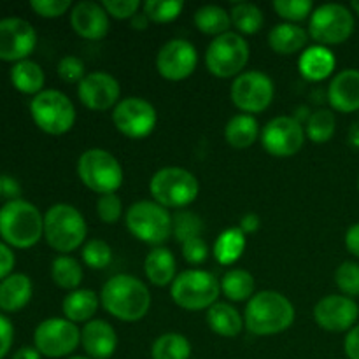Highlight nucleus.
<instances>
[{
	"instance_id": "aec40b11",
	"label": "nucleus",
	"mask_w": 359,
	"mask_h": 359,
	"mask_svg": "<svg viewBox=\"0 0 359 359\" xmlns=\"http://www.w3.org/2000/svg\"><path fill=\"white\" fill-rule=\"evenodd\" d=\"M70 25L79 37L86 41H100L109 34V14L102 4L84 2L76 4L70 11Z\"/></svg>"
},
{
	"instance_id": "864d4df0",
	"label": "nucleus",
	"mask_w": 359,
	"mask_h": 359,
	"mask_svg": "<svg viewBox=\"0 0 359 359\" xmlns=\"http://www.w3.org/2000/svg\"><path fill=\"white\" fill-rule=\"evenodd\" d=\"M259 224H262V221H259L258 214L248 212L245 216H242L241 223H238V228L242 230V233L249 235V233H255V231H258Z\"/></svg>"
},
{
	"instance_id": "c03bdc74",
	"label": "nucleus",
	"mask_w": 359,
	"mask_h": 359,
	"mask_svg": "<svg viewBox=\"0 0 359 359\" xmlns=\"http://www.w3.org/2000/svg\"><path fill=\"white\" fill-rule=\"evenodd\" d=\"M60 79L65 81L69 84H79L86 76V69H84V62L74 55L63 56L56 67Z\"/></svg>"
},
{
	"instance_id": "72a5a7b5",
	"label": "nucleus",
	"mask_w": 359,
	"mask_h": 359,
	"mask_svg": "<svg viewBox=\"0 0 359 359\" xmlns=\"http://www.w3.org/2000/svg\"><path fill=\"white\" fill-rule=\"evenodd\" d=\"M191 344L181 333H163L151 346V359H189Z\"/></svg>"
},
{
	"instance_id": "2f4dec72",
	"label": "nucleus",
	"mask_w": 359,
	"mask_h": 359,
	"mask_svg": "<svg viewBox=\"0 0 359 359\" xmlns=\"http://www.w3.org/2000/svg\"><path fill=\"white\" fill-rule=\"evenodd\" d=\"M193 21L202 34L212 35L214 39L230 32L231 27L230 11L219 6H202L196 9Z\"/></svg>"
},
{
	"instance_id": "473e14b6",
	"label": "nucleus",
	"mask_w": 359,
	"mask_h": 359,
	"mask_svg": "<svg viewBox=\"0 0 359 359\" xmlns=\"http://www.w3.org/2000/svg\"><path fill=\"white\" fill-rule=\"evenodd\" d=\"M221 291L231 302H245L255 297V277L242 269H231L221 279Z\"/></svg>"
},
{
	"instance_id": "0eeeda50",
	"label": "nucleus",
	"mask_w": 359,
	"mask_h": 359,
	"mask_svg": "<svg viewBox=\"0 0 359 359\" xmlns=\"http://www.w3.org/2000/svg\"><path fill=\"white\" fill-rule=\"evenodd\" d=\"M198 191V179L182 167L160 168L149 181L151 196L165 209L182 210L195 202Z\"/></svg>"
},
{
	"instance_id": "5fc2aeb1",
	"label": "nucleus",
	"mask_w": 359,
	"mask_h": 359,
	"mask_svg": "<svg viewBox=\"0 0 359 359\" xmlns=\"http://www.w3.org/2000/svg\"><path fill=\"white\" fill-rule=\"evenodd\" d=\"M346 248L351 255L359 258V223L353 224L346 233Z\"/></svg>"
},
{
	"instance_id": "b1692460",
	"label": "nucleus",
	"mask_w": 359,
	"mask_h": 359,
	"mask_svg": "<svg viewBox=\"0 0 359 359\" xmlns=\"http://www.w3.org/2000/svg\"><path fill=\"white\" fill-rule=\"evenodd\" d=\"M34 294L30 277L25 273H11L0 283V311L13 314L28 305Z\"/></svg>"
},
{
	"instance_id": "bf43d9fd",
	"label": "nucleus",
	"mask_w": 359,
	"mask_h": 359,
	"mask_svg": "<svg viewBox=\"0 0 359 359\" xmlns=\"http://www.w3.org/2000/svg\"><path fill=\"white\" fill-rule=\"evenodd\" d=\"M351 9L356 14H359V0H353V2H351Z\"/></svg>"
},
{
	"instance_id": "e2e57ef3",
	"label": "nucleus",
	"mask_w": 359,
	"mask_h": 359,
	"mask_svg": "<svg viewBox=\"0 0 359 359\" xmlns=\"http://www.w3.org/2000/svg\"><path fill=\"white\" fill-rule=\"evenodd\" d=\"M358 189H359V182H358Z\"/></svg>"
},
{
	"instance_id": "f257e3e1",
	"label": "nucleus",
	"mask_w": 359,
	"mask_h": 359,
	"mask_svg": "<svg viewBox=\"0 0 359 359\" xmlns=\"http://www.w3.org/2000/svg\"><path fill=\"white\" fill-rule=\"evenodd\" d=\"M100 304L107 314L125 323L146 318L151 307V293L146 284L130 273H118L104 284Z\"/></svg>"
},
{
	"instance_id": "dca6fc26",
	"label": "nucleus",
	"mask_w": 359,
	"mask_h": 359,
	"mask_svg": "<svg viewBox=\"0 0 359 359\" xmlns=\"http://www.w3.org/2000/svg\"><path fill=\"white\" fill-rule=\"evenodd\" d=\"M198 51L186 39H172L165 42L156 55V69L167 81H184L195 72Z\"/></svg>"
},
{
	"instance_id": "a18cd8bd",
	"label": "nucleus",
	"mask_w": 359,
	"mask_h": 359,
	"mask_svg": "<svg viewBox=\"0 0 359 359\" xmlns=\"http://www.w3.org/2000/svg\"><path fill=\"white\" fill-rule=\"evenodd\" d=\"M102 6L114 20H132L140 9L139 0H104Z\"/></svg>"
},
{
	"instance_id": "37998d69",
	"label": "nucleus",
	"mask_w": 359,
	"mask_h": 359,
	"mask_svg": "<svg viewBox=\"0 0 359 359\" xmlns=\"http://www.w3.org/2000/svg\"><path fill=\"white\" fill-rule=\"evenodd\" d=\"M97 214L102 223L114 224L123 216V202L116 193L100 195L97 200Z\"/></svg>"
},
{
	"instance_id": "c85d7f7f",
	"label": "nucleus",
	"mask_w": 359,
	"mask_h": 359,
	"mask_svg": "<svg viewBox=\"0 0 359 359\" xmlns=\"http://www.w3.org/2000/svg\"><path fill=\"white\" fill-rule=\"evenodd\" d=\"M262 137L258 119L251 114H237L224 126V139L235 149H248Z\"/></svg>"
},
{
	"instance_id": "ddd939ff",
	"label": "nucleus",
	"mask_w": 359,
	"mask_h": 359,
	"mask_svg": "<svg viewBox=\"0 0 359 359\" xmlns=\"http://www.w3.org/2000/svg\"><path fill=\"white\" fill-rule=\"evenodd\" d=\"M35 349L46 358H67L81 346V330L65 318L44 319L34 332Z\"/></svg>"
},
{
	"instance_id": "9b49d317",
	"label": "nucleus",
	"mask_w": 359,
	"mask_h": 359,
	"mask_svg": "<svg viewBox=\"0 0 359 359\" xmlns=\"http://www.w3.org/2000/svg\"><path fill=\"white\" fill-rule=\"evenodd\" d=\"M354 32V14L342 4H323L309 18V37L319 46L346 42Z\"/></svg>"
},
{
	"instance_id": "2eb2a0df",
	"label": "nucleus",
	"mask_w": 359,
	"mask_h": 359,
	"mask_svg": "<svg viewBox=\"0 0 359 359\" xmlns=\"http://www.w3.org/2000/svg\"><path fill=\"white\" fill-rule=\"evenodd\" d=\"M305 126L294 116H277L262 132V146L270 156L291 158L304 147Z\"/></svg>"
},
{
	"instance_id": "8fccbe9b",
	"label": "nucleus",
	"mask_w": 359,
	"mask_h": 359,
	"mask_svg": "<svg viewBox=\"0 0 359 359\" xmlns=\"http://www.w3.org/2000/svg\"><path fill=\"white\" fill-rule=\"evenodd\" d=\"M14 263H16V256L13 249L6 242H0V283L13 273Z\"/></svg>"
},
{
	"instance_id": "c756f323",
	"label": "nucleus",
	"mask_w": 359,
	"mask_h": 359,
	"mask_svg": "<svg viewBox=\"0 0 359 359\" xmlns=\"http://www.w3.org/2000/svg\"><path fill=\"white\" fill-rule=\"evenodd\" d=\"M245 245H248V238H245V233H242L241 228H228L221 231L214 242V258L219 265L230 266L242 258Z\"/></svg>"
},
{
	"instance_id": "09e8293b",
	"label": "nucleus",
	"mask_w": 359,
	"mask_h": 359,
	"mask_svg": "<svg viewBox=\"0 0 359 359\" xmlns=\"http://www.w3.org/2000/svg\"><path fill=\"white\" fill-rule=\"evenodd\" d=\"M14 340V328L13 323L6 318L4 314H0V359L7 356V353L13 347Z\"/></svg>"
},
{
	"instance_id": "e433bc0d",
	"label": "nucleus",
	"mask_w": 359,
	"mask_h": 359,
	"mask_svg": "<svg viewBox=\"0 0 359 359\" xmlns=\"http://www.w3.org/2000/svg\"><path fill=\"white\" fill-rule=\"evenodd\" d=\"M337 130V119L330 109H318L312 112L305 125V133L314 144H326L332 140Z\"/></svg>"
},
{
	"instance_id": "4c0bfd02",
	"label": "nucleus",
	"mask_w": 359,
	"mask_h": 359,
	"mask_svg": "<svg viewBox=\"0 0 359 359\" xmlns=\"http://www.w3.org/2000/svg\"><path fill=\"white\" fill-rule=\"evenodd\" d=\"M202 233L203 221L198 214L189 212V210H177L172 216V235L179 244L202 237Z\"/></svg>"
},
{
	"instance_id": "4d7b16f0",
	"label": "nucleus",
	"mask_w": 359,
	"mask_h": 359,
	"mask_svg": "<svg viewBox=\"0 0 359 359\" xmlns=\"http://www.w3.org/2000/svg\"><path fill=\"white\" fill-rule=\"evenodd\" d=\"M130 23H132V28H135V30H146V28L149 27V18L144 13H137L135 16L130 20Z\"/></svg>"
},
{
	"instance_id": "6e6552de",
	"label": "nucleus",
	"mask_w": 359,
	"mask_h": 359,
	"mask_svg": "<svg viewBox=\"0 0 359 359\" xmlns=\"http://www.w3.org/2000/svg\"><path fill=\"white\" fill-rule=\"evenodd\" d=\"M125 224L137 241L161 248L172 235V214L154 200H139L125 214Z\"/></svg>"
},
{
	"instance_id": "3c124183",
	"label": "nucleus",
	"mask_w": 359,
	"mask_h": 359,
	"mask_svg": "<svg viewBox=\"0 0 359 359\" xmlns=\"http://www.w3.org/2000/svg\"><path fill=\"white\" fill-rule=\"evenodd\" d=\"M344 351L349 359H359V325L347 333L346 340H344Z\"/></svg>"
},
{
	"instance_id": "c9c22d12",
	"label": "nucleus",
	"mask_w": 359,
	"mask_h": 359,
	"mask_svg": "<svg viewBox=\"0 0 359 359\" xmlns=\"http://www.w3.org/2000/svg\"><path fill=\"white\" fill-rule=\"evenodd\" d=\"M51 279L62 290L76 291L79 290V284L83 280V269L77 259L72 256L62 255L53 259L51 263Z\"/></svg>"
},
{
	"instance_id": "a211bd4d",
	"label": "nucleus",
	"mask_w": 359,
	"mask_h": 359,
	"mask_svg": "<svg viewBox=\"0 0 359 359\" xmlns=\"http://www.w3.org/2000/svg\"><path fill=\"white\" fill-rule=\"evenodd\" d=\"M358 318V304L346 294H330L321 298L314 307V321L326 332H351Z\"/></svg>"
},
{
	"instance_id": "1a4fd4ad",
	"label": "nucleus",
	"mask_w": 359,
	"mask_h": 359,
	"mask_svg": "<svg viewBox=\"0 0 359 359\" xmlns=\"http://www.w3.org/2000/svg\"><path fill=\"white\" fill-rule=\"evenodd\" d=\"M30 114L39 130L48 135H65L76 123V107L60 90H44L30 102Z\"/></svg>"
},
{
	"instance_id": "680f3d73",
	"label": "nucleus",
	"mask_w": 359,
	"mask_h": 359,
	"mask_svg": "<svg viewBox=\"0 0 359 359\" xmlns=\"http://www.w3.org/2000/svg\"><path fill=\"white\" fill-rule=\"evenodd\" d=\"M69 359H90V358H83V356H72V358H69Z\"/></svg>"
},
{
	"instance_id": "49530a36",
	"label": "nucleus",
	"mask_w": 359,
	"mask_h": 359,
	"mask_svg": "<svg viewBox=\"0 0 359 359\" xmlns=\"http://www.w3.org/2000/svg\"><path fill=\"white\" fill-rule=\"evenodd\" d=\"M32 11L39 14L41 18H60L72 7L70 0H32L30 2Z\"/></svg>"
},
{
	"instance_id": "f3484780",
	"label": "nucleus",
	"mask_w": 359,
	"mask_h": 359,
	"mask_svg": "<svg viewBox=\"0 0 359 359\" xmlns=\"http://www.w3.org/2000/svg\"><path fill=\"white\" fill-rule=\"evenodd\" d=\"M37 46V32L23 18L0 20V60L23 62Z\"/></svg>"
},
{
	"instance_id": "393cba45",
	"label": "nucleus",
	"mask_w": 359,
	"mask_h": 359,
	"mask_svg": "<svg viewBox=\"0 0 359 359\" xmlns=\"http://www.w3.org/2000/svg\"><path fill=\"white\" fill-rule=\"evenodd\" d=\"M144 272L153 286H172L177 277V262L167 248H153L144 262Z\"/></svg>"
},
{
	"instance_id": "39448f33",
	"label": "nucleus",
	"mask_w": 359,
	"mask_h": 359,
	"mask_svg": "<svg viewBox=\"0 0 359 359\" xmlns=\"http://www.w3.org/2000/svg\"><path fill=\"white\" fill-rule=\"evenodd\" d=\"M170 294L174 304L184 311H209L221 294V280L207 270H184L172 283Z\"/></svg>"
},
{
	"instance_id": "9d476101",
	"label": "nucleus",
	"mask_w": 359,
	"mask_h": 359,
	"mask_svg": "<svg viewBox=\"0 0 359 359\" xmlns=\"http://www.w3.org/2000/svg\"><path fill=\"white\" fill-rule=\"evenodd\" d=\"M248 41L237 32H226L219 37L212 39L205 51V65L212 76L219 79L241 76L249 62Z\"/></svg>"
},
{
	"instance_id": "a878e982",
	"label": "nucleus",
	"mask_w": 359,
	"mask_h": 359,
	"mask_svg": "<svg viewBox=\"0 0 359 359\" xmlns=\"http://www.w3.org/2000/svg\"><path fill=\"white\" fill-rule=\"evenodd\" d=\"M100 297L93 290H76L70 291L62 302V311L65 319L77 325V323L93 321V316L97 314Z\"/></svg>"
},
{
	"instance_id": "f03ea898",
	"label": "nucleus",
	"mask_w": 359,
	"mask_h": 359,
	"mask_svg": "<svg viewBox=\"0 0 359 359\" xmlns=\"http://www.w3.org/2000/svg\"><path fill=\"white\" fill-rule=\"evenodd\" d=\"M293 304L279 291H259L245 305L244 326L256 337L283 333L294 323Z\"/></svg>"
},
{
	"instance_id": "7ed1b4c3",
	"label": "nucleus",
	"mask_w": 359,
	"mask_h": 359,
	"mask_svg": "<svg viewBox=\"0 0 359 359\" xmlns=\"http://www.w3.org/2000/svg\"><path fill=\"white\" fill-rule=\"evenodd\" d=\"M0 237L9 248H34L44 237V216L27 200H11L0 209Z\"/></svg>"
},
{
	"instance_id": "6ab92c4d",
	"label": "nucleus",
	"mask_w": 359,
	"mask_h": 359,
	"mask_svg": "<svg viewBox=\"0 0 359 359\" xmlns=\"http://www.w3.org/2000/svg\"><path fill=\"white\" fill-rule=\"evenodd\" d=\"M77 98L90 111H109L119 104L121 86L107 72H91L77 84Z\"/></svg>"
},
{
	"instance_id": "de8ad7c7",
	"label": "nucleus",
	"mask_w": 359,
	"mask_h": 359,
	"mask_svg": "<svg viewBox=\"0 0 359 359\" xmlns=\"http://www.w3.org/2000/svg\"><path fill=\"white\" fill-rule=\"evenodd\" d=\"M182 248V258L189 265H202L209 256V248H207L205 241L202 237L191 238V241L181 244Z\"/></svg>"
},
{
	"instance_id": "20e7f679",
	"label": "nucleus",
	"mask_w": 359,
	"mask_h": 359,
	"mask_svg": "<svg viewBox=\"0 0 359 359\" xmlns=\"http://www.w3.org/2000/svg\"><path fill=\"white\" fill-rule=\"evenodd\" d=\"M88 235V224L83 214L69 203H55L44 214V238L55 251L62 255L83 248Z\"/></svg>"
},
{
	"instance_id": "5701e85b",
	"label": "nucleus",
	"mask_w": 359,
	"mask_h": 359,
	"mask_svg": "<svg viewBox=\"0 0 359 359\" xmlns=\"http://www.w3.org/2000/svg\"><path fill=\"white\" fill-rule=\"evenodd\" d=\"M337 60L332 49L325 46H309L298 60V70L311 83H319L330 77L335 70Z\"/></svg>"
},
{
	"instance_id": "4be33fe9",
	"label": "nucleus",
	"mask_w": 359,
	"mask_h": 359,
	"mask_svg": "<svg viewBox=\"0 0 359 359\" xmlns=\"http://www.w3.org/2000/svg\"><path fill=\"white\" fill-rule=\"evenodd\" d=\"M328 102L333 111L349 114L359 111V70L346 69L328 86Z\"/></svg>"
},
{
	"instance_id": "f8f14e48",
	"label": "nucleus",
	"mask_w": 359,
	"mask_h": 359,
	"mask_svg": "<svg viewBox=\"0 0 359 359\" xmlns=\"http://www.w3.org/2000/svg\"><path fill=\"white\" fill-rule=\"evenodd\" d=\"M276 95L273 81L259 70H248L231 83L230 98L235 107L244 114H259L270 107Z\"/></svg>"
},
{
	"instance_id": "f704fd0d",
	"label": "nucleus",
	"mask_w": 359,
	"mask_h": 359,
	"mask_svg": "<svg viewBox=\"0 0 359 359\" xmlns=\"http://www.w3.org/2000/svg\"><path fill=\"white\" fill-rule=\"evenodd\" d=\"M231 27L237 28V34L241 35H255L258 34L265 23L263 11L258 6L249 2L233 4L230 9Z\"/></svg>"
},
{
	"instance_id": "423d86ee",
	"label": "nucleus",
	"mask_w": 359,
	"mask_h": 359,
	"mask_svg": "<svg viewBox=\"0 0 359 359\" xmlns=\"http://www.w3.org/2000/svg\"><path fill=\"white\" fill-rule=\"evenodd\" d=\"M76 170L81 182L98 195L116 193L125 181L123 167L118 158L100 147L84 151L77 160Z\"/></svg>"
},
{
	"instance_id": "ea45409f",
	"label": "nucleus",
	"mask_w": 359,
	"mask_h": 359,
	"mask_svg": "<svg viewBox=\"0 0 359 359\" xmlns=\"http://www.w3.org/2000/svg\"><path fill=\"white\" fill-rule=\"evenodd\" d=\"M81 256H83L84 265L93 270H102L111 263L112 249L102 238H91V241L84 242Z\"/></svg>"
},
{
	"instance_id": "6e6d98bb",
	"label": "nucleus",
	"mask_w": 359,
	"mask_h": 359,
	"mask_svg": "<svg viewBox=\"0 0 359 359\" xmlns=\"http://www.w3.org/2000/svg\"><path fill=\"white\" fill-rule=\"evenodd\" d=\"M13 359H41V353L35 347H21L13 354Z\"/></svg>"
},
{
	"instance_id": "7c9ffc66",
	"label": "nucleus",
	"mask_w": 359,
	"mask_h": 359,
	"mask_svg": "<svg viewBox=\"0 0 359 359\" xmlns=\"http://www.w3.org/2000/svg\"><path fill=\"white\" fill-rule=\"evenodd\" d=\"M11 83L20 93L25 95H39L44 91L46 76L42 67L34 60H23V62L14 63L11 69Z\"/></svg>"
},
{
	"instance_id": "412c9836",
	"label": "nucleus",
	"mask_w": 359,
	"mask_h": 359,
	"mask_svg": "<svg viewBox=\"0 0 359 359\" xmlns=\"http://www.w3.org/2000/svg\"><path fill=\"white\" fill-rule=\"evenodd\" d=\"M81 346L86 353V358L109 359L114 356L118 349V335L107 321L93 319L81 330Z\"/></svg>"
},
{
	"instance_id": "79ce46f5",
	"label": "nucleus",
	"mask_w": 359,
	"mask_h": 359,
	"mask_svg": "<svg viewBox=\"0 0 359 359\" xmlns=\"http://www.w3.org/2000/svg\"><path fill=\"white\" fill-rule=\"evenodd\" d=\"M335 284L346 297H359V265L356 262H344L335 270Z\"/></svg>"
},
{
	"instance_id": "a19ab883",
	"label": "nucleus",
	"mask_w": 359,
	"mask_h": 359,
	"mask_svg": "<svg viewBox=\"0 0 359 359\" xmlns=\"http://www.w3.org/2000/svg\"><path fill=\"white\" fill-rule=\"evenodd\" d=\"M273 11L279 14L286 23L298 25L300 21L307 20L314 13V4L311 0H276Z\"/></svg>"
},
{
	"instance_id": "13d9d810",
	"label": "nucleus",
	"mask_w": 359,
	"mask_h": 359,
	"mask_svg": "<svg viewBox=\"0 0 359 359\" xmlns=\"http://www.w3.org/2000/svg\"><path fill=\"white\" fill-rule=\"evenodd\" d=\"M349 144L353 147H359V123H354L349 132Z\"/></svg>"
},
{
	"instance_id": "cd10ccee",
	"label": "nucleus",
	"mask_w": 359,
	"mask_h": 359,
	"mask_svg": "<svg viewBox=\"0 0 359 359\" xmlns=\"http://www.w3.org/2000/svg\"><path fill=\"white\" fill-rule=\"evenodd\" d=\"M207 325L216 335L224 337V339H233V337L241 335L242 328H244V318L238 314L233 305L216 302L207 311Z\"/></svg>"
},
{
	"instance_id": "4468645a",
	"label": "nucleus",
	"mask_w": 359,
	"mask_h": 359,
	"mask_svg": "<svg viewBox=\"0 0 359 359\" xmlns=\"http://www.w3.org/2000/svg\"><path fill=\"white\" fill-rule=\"evenodd\" d=\"M158 114L151 102L140 97H126L112 109V123L128 139H146L156 128Z\"/></svg>"
},
{
	"instance_id": "603ef678",
	"label": "nucleus",
	"mask_w": 359,
	"mask_h": 359,
	"mask_svg": "<svg viewBox=\"0 0 359 359\" xmlns=\"http://www.w3.org/2000/svg\"><path fill=\"white\" fill-rule=\"evenodd\" d=\"M2 195L6 196L7 200H20L21 196V186L20 182L16 181L11 175H2Z\"/></svg>"
},
{
	"instance_id": "58836bf2",
	"label": "nucleus",
	"mask_w": 359,
	"mask_h": 359,
	"mask_svg": "<svg viewBox=\"0 0 359 359\" xmlns=\"http://www.w3.org/2000/svg\"><path fill=\"white\" fill-rule=\"evenodd\" d=\"M184 9L181 0H147L142 6V13L154 23H170L177 20Z\"/></svg>"
},
{
	"instance_id": "052dcab7",
	"label": "nucleus",
	"mask_w": 359,
	"mask_h": 359,
	"mask_svg": "<svg viewBox=\"0 0 359 359\" xmlns=\"http://www.w3.org/2000/svg\"><path fill=\"white\" fill-rule=\"evenodd\" d=\"M0 196H2V175H0Z\"/></svg>"
},
{
	"instance_id": "bb28decb",
	"label": "nucleus",
	"mask_w": 359,
	"mask_h": 359,
	"mask_svg": "<svg viewBox=\"0 0 359 359\" xmlns=\"http://www.w3.org/2000/svg\"><path fill=\"white\" fill-rule=\"evenodd\" d=\"M309 32L304 27L294 23H279L270 30L269 46L277 55H294V53L307 49Z\"/></svg>"
}]
</instances>
